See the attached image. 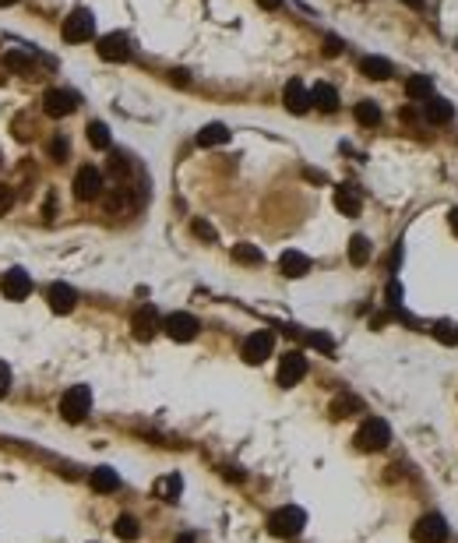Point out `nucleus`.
Returning a JSON list of instances; mask_svg holds the SVG:
<instances>
[{"label": "nucleus", "instance_id": "nucleus-1", "mask_svg": "<svg viewBox=\"0 0 458 543\" xmlns=\"http://www.w3.org/2000/svg\"><path fill=\"white\" fill-rule=\"evenodd\" d=\"M303 526H307V512H303V508H296V505L275 508L272 515H268V533H272V537H282V540L300 537V533H303Z\"/></svg>", "mask_w": 458, "mask_h": 543}, {"label": "nucleus", "instance_id": "nucleus-14", "mask_svg": "<svg viewBox=\"0 0 458 543\" xmlns=\"http://www.w3.org/2000/svg\"><path fill=\"white\" fill-rule=\"evenodd\" d=\"M46 300H50V311H53V314H71V311L78 307V293H75L67 282H53V286L46 289Z\"/></svg>", "mask_w": 458, "mask_h": 543}, {"label": "nucleus", "instance_id": "nucleus-35", "mask_svg": "<svg viewBox=\"0 0 458 543\" xmlns=\"http://www.w3.org/2000/svg\"><path fill=\"white\" fill-rule=\"evenodd\" d=\"M127 170H131L127 156H124V152H113V156H109V173H113V177H127Z\"/></svg>", "mask_w": 458, "mask_h": 543}, {"label": "nucleus", "instance_id": "nucleus-27", "mask_svg": "<svg viewBox=\"0 0 458 543\" xmlns=\"http://www.w3.org/2000/svg\"><path fill=\"white\" fill-rule=\"evenodd\" d=\"M356 120H360L364 127H377V124H381V106H377L374 99H360V102H356Z\"/></svg>", "mask_w": 458, "mask_h": 543}, {"label": "nucleus", "instance_id": "nucleus-15", "mask_svg": "<svg viewBox=\"0 0 458 543\" xmlns=\"http://www.w3.org/2000/svg\"><path fill=\"white\" fill-rule=\"evenodd\" d=\"M282 102H285V109L289 113H307L310 109V89L300 82V78H293V82H285V89H282Z\"/></svg>", "mask_w": 458, "mask_h": 543}, {"label": "nucleus", "instance_id": "nucleus-19", "mask_svg": "<svg viewBox=\"0 0 458 543\" xmlns=\"http://www.w3.org/2000/svg\"><path fill=\"white\" fill-rule=\"evenodd\" d=\"M89 483H92V490H99V494H113V490L120 487V476H116V469L99 466V469H92Z\"/></svg>", "mask_w": 458, "mask_h": 543}, {"label": "nucleus", "instance_id": "nucleus-43", "mask_svg": "<svg viewBox=\"0 0 458 543\" xmlns=\"http://www.w3.org/2000/svg\"><path fill=\"white\" fill-rule=\"evenodd\" d=\"M258 4H261L265 11H275V7H282V0H258Z\"/></svg>", "mask_w": 458, "mask_h": 543}, {"label": "nucleus", "instance_id": "nucleus-23", "mask_svg": "<svg viewBox=\"0 0 458 543\" xmlns=\"http://www.w3.org/2000/svg\"><path fill=\"white\" fill-rule=\"evenodd\" d=\"M360 409H364V402H360L356 395H339V399H332V406H328L332 420H346V416H353V413H360Z\"/></svg>", "mask_w": 458, "mask_h": 543}, {"label": "nucleus", "instance_id": "nucleus-30", "mask_svg": "<svg viewBox=\"0 0 458 543\" xmlns=\"http://www.w3.org/2000/svg\"><path fill=\"white\" fill-rule=\"evenodd\" d=\"M349 262L353 265H366L370 262V240L366 237H353L349 240Z\"/></svg>", "mask_w": 458, "mask_h": 543}, {"label": "nucleus", "instance_id": "nucleus-34", "mask_svg": "<svg viewBox=\"0 0 458 543\" xmlns=\"http://www.w3.org/2000/svg\"><path fill=\"white\" fill-rule=\"evenodd\" d=\"M307 346H314V350H321V353H332V350H335V339L325 335V332H307Z\"/></svg>", "mask_w": 458, "mask_h": 543}, {"label": "nucleus", "instance_id": "nucleus-25", "mask_svg": "<svg viewBox=\"0 0 458 543\" xmlns=\"http://www.w3.org/2000/svg\"><path fill=\"white\" fill-rule=\"evenodd\" d=\"M405 95H409L413 102H427V99L434 95V82H430L427 75H413V78L405 82Z\"/></svg>", "mask_w": 458, "mask_h": 543}, {"label": "nucleus", "instance_id": "nucleus-12", "mask_svg": "<svg viewBox=\"0 0 458 543\" xmlns=\"http://www.w3.org/2000/svg\"><path fill=\"white\" fill-rule=\"evenodd\" d=\"M102 194V173L95 166H82L75 173V198L78 201H95Z\"/></svg>", "mask_w": 458, "mask_h": 543}, {"label": "nucleus", "instance_id": "nucleus-32", "mask_svg": "<svg viewBox=\"0 0 458 543\" xmlns=\"http://www.w3.org/2000/svg\"><path fill=\"white\" fill-rule=\"evenodd\" d=\"M434 339L445 346H458V325L455 321H437L434 325Z\"/></svg>", "mask_w": 458, "mask_h": 543}, {"label": "nucleus", "instance_id": "nucleus-41", "mask_svg": "<svg viewBox=\"0 0 458 543\" xmlns=\"http://www.w3.org/2000/svg\"><path fill=\"white\" fill-rule=\"evenodd\" d=\"M402 120H405V124H416L420 117H416V109H413V106H405V109H402Z\"/></svg>", "mask_w": 458, "mask_h": 543}, {"label": "nucleus", "instance_id": "nucleus-24", "mask_svg": "<svg viewBox=\"0 0 458 543\" xmlns=\"http://www.w3.org/2000/svg\"><path fill=\"white\" fill-rule=\"evenodd\" d=\"M180 490H183L180 473H170V476H163V480L156 483V494H159L163 501H170V505H177V501H180Z\"/></svg>", "mask_w": 458, "mask_h": 543}, {"label": "nucleus", "instance_id": "nucleus-6", "mask_svg": "<svg viewBox=\"0 0 458 543\" xmlns=\"http://www.w3.org/2000/svg\"><path fill=\"white\" fill-rule=\"evenodd\" d=\"M159 328H163V318H159V311H156L152 303H145V307L134 311V318H131V332H134L138 343H152V339L159 335Z\"/></svg>", "mask_w": 458, "mask_h": 543}, {"label": "nucleus", "instance_id": "nucleus-39", "mask_svg": "<svg viewBox=\"0 0 458 543\" xmlns=\"http://www.w3.org/2000/svg\"><path fill=\"white\" fill-rule=\"evenodd\" d=\"M342 53V39L339 36H328L325 39V57H339Z\"/></svg>", "mask_w": 458, "mask_h": 543}, {"label": "nucleus", "instance_id": "nucleus-21", "mask_svg": "<svg viewBox=\"0 0 458 543\" xmlns=\"http://www.w3.org/2000/svg\"><path fill=\"white\" fill-rule=\"evenodd\" d=\"M229 141V127L226 124H208L197 131V145L201 149H215V145H226Z\"/></svg>", "mask_w": 458, "mask_h": 543}, {"label": "nucleus", "instance_id": "nucleus-33", "mask_svg": "<svg viewBox=\"0 0 458 543\" xmlns=\"http://www.w3.org/2000/svg\"><path fill=\"white\" fill-rule=\"evenodd\" d=\"M67 156H71V141H67L64 134H57V138L50 141V159H53V163H64Z\"/></svg>", "mask_w": 458, "mask_h": 543}, {"label": "nucleus", "instance_id": "nucleus-26", "mask_svg": "<svg viewBox=\"0 0 458 543\" xmlns=\"http://www.w3.org/2000/svg\"><path fill=\"white\" fill-rule=\"evenodd\" d=\"M4 68H7L11 75H28V71H32V53H25V50H7V53H4Z\"/></svg>", "mask_w": 458, "mask_h": 543}, {"label": "nucleus", "instance_id": "nucleus-38", "mask_svg": "<svg viewBox=\"0 0 458 543\" xmlns=\"http://www.w3.org/2000/svg\"><path fill=\"white\" fill-rule=\"evenodd\" d=\"M11 205H14V190H11L7 183H0V215L11 212Z\"/></svg>", "mask_w": 458, "mask_h": 543}, {"label": "nucleus", "instance_id": "nucleus-18", "mask_svg": "<svg viewBox=\"0 0 458 543\" xmlns=\"http://www.w3.org/2000/svg\"><path fill=\"white\" fill-rule=\"evenodd\" d=\"M423 117H427L430 124H445V120L455 117V106H452L448 99H441V95H430V99L423 102Z\"/></svg>", "mask_w": 458, "mask_h": 543}, {"label": "nucleus", "instance_id": "nucleus-44", "mask_svg": "<svg viewBox=\"0 0 458 543\" xmlns=\"http://www.w3.org/2000/svg\"><path fill=\"white\" fill-rule=\"evenodd\" d=\"M402 4H405V7H416V11H420V7H423L427 0H402Z\"/></svg>", "mask_w": 458, "mask_h": 543}, {"label": "nucleus", "instance_id": "nucleus-31", "mask_svg": "<svg viewBox=\"0 0 458 543\" xmlns=\"http://www.w3.org/2000/svg\"><path fill=\"white\" fill-rule=\"evenodd\" d=\"M233 258H236L240 265H261V262H265L261 251H258L254 244H236V247H233Z\"/></svg>", "mask_w": 458, "mask_h": 543}, {"label": "nucleus", "instance_id": "nucleus-11", "mask_svg": "<svg viewBox=\"0 0 458 543\" xmlns=\"http://www.w3.org/2000/svg\"><path fill=\"white\" fill-rule=\"evenodd\" d=\"M99 57L109 60V64H124V60L131 57V39H127L124 32L102 36V39H99Z\"/></svg>", "mask_w": 458, "mask_h": 543}, {"label": "nucleus", "instance_id": "nucleus-20", "mask_svg": "<svg viewBox=\"0 0 458 543\" xmlns=\"http://www.w3.org/2000/svg\"><path fill=\"white\" fill-rule=\"evenodd\" d=\"M335 208L342 212V215H360V208H364V201H360V194L353 190V187H335Z\"/></svg>", "mask_w": 458, "mask_h": 543}, {"label": "nucleus", "instance_id": "nucleus-28", "mask_svg": "<svg viewBox=\"0 0 458 543\" xmlns=\"http://www.w3.org/2000/svg\"><path fill=\"white\" fill-rule=\"evenodd\" d=\"M113 533H116L120 540H138V537H141V526H138L134 515H120L116 526H113Z\"/></svg>", "mask_w": 458, "mask_h": 543}, {"label": "nucleus", "instance_id": "nucleus-42", "mask_svg": "<svg viewBox=\"0 0 458 543\" xmlns=\"http://www.w3.org/2000/svg\"><path fill=\"white\" fill-rule=\"evenodd\" d=\"M448 222H452V233L458 237V208H452V212H448Z\"/></svg>", "mask_w": 458, "mask_h": 543}, {"label": "nucleus", "instance_id": "nucleus-8", "mask_svg": "<svg viewBox=\"0 0 458 543\" xmlns=\"http://www.w3.org/2000/svg\"><path fill=\"white\" fill-rule=\"evenodd\" d=\"M413 540L416 543H445L448 540V522H445V515L430 512V515L416 519V526H413Z\"/></svg>", "mask_w": 458, "mask_h": 543}, {"label": "nucleus", "instance_id": "nucleus-9", "mask_svg": "<svg viewBox=\"0 0 458 543\" xmlns=\"http://www.w3.org/2000/svg\"><path fill=\"white\" fill-rule=\"evenodd\" d=\"M78 109V95L67 89H46L43 92V113L46 117H53V120H60V117H67V113H75Z\"/></svg>", "mask_w": 458, "mask_h": 543}, {"label": "nucleus", "instance_id": "nucleus-17", "mask_svg": "<svg viewBox=\"0 0 458 543\" xmlns=\"http://www.w3.org/2000/svg\"><path fill=\"white\" fill-rule=\"evenodd\" d=\"M310 106H317L321 113H335V109H339V92L332 89L328 82H317V85L310 89Z\"/></svg>", "mask_w": 458, "mask_h": 543}, {"label": "nucleus", "instance_id": "nucleus-22", "mask_svg": "<svg viewBox=\"0 0 458 543\" xmlns=\"http://www.w3.org/2000/svg\"><path fill=\"white\" fill-rule=\"evenodd\" d=\"M360 75H366L370 82H384V78H391V60H384V57H364L360 60Z\"/></svg>", "mask_w": 458, "mask_h": 543}, {"label": "nucleus", "instance_id": "nucleus-16", "mask_svg": "<svg viewBox=\"0 0 458 543\" xmlns=\"http://www.w3.org/2000/svg\"><path fill=\"white\" fill-rule=\"evenodd\" d=\"M278 269L285 279H303L307 272H310V258L303 254V251H285L282 258H278Z\"/></svg>", "mask_w": 458, "mask_h": 543}, {"label": "nucleus", "instance_id": "nucleus-45", "mask_svg": "<svg viewBox=\"0 0 458 543\" xmlns=\"http://www.w3.org/2000/svg\"><path fill=\"white\" fill-rule=\"evenodd\" d=\"M173 543H194V537H190V533H180V537H177Z\"/></svg>", "mask_w": 458, "mask_h": 543}, {"label": "nucleus", "instance_id": "nucleus-7", "mask_svg": "<svg viewBox=\"0 0 458 543\" xmlns=\"http://www.w3.org/2000/svg\"><path fill=\"white\" fill-rule=\"evenodd\" d=\"M272 350H275V335L268 332V328H261V332H251L247 339H244V360L251 363V367H258V363H265L268 357H272Z\"/></svg>", "mask_w": 458, "mask_h": 543}, {"label": "nucleus", "instance_id": "nucleus-3", "mask_svg": "<svg viewBox=\"0 0 458 543\" xmlns=\"http://www.w3.org/2000/svg\"><path fill=\"white\" fill-rule=\"evenodd\" d=\"M89 409H92V388L89 385H71L64 392V399H60V416L67 424H82L89 416Z\"/></svg>", "mask_w": 458, "mask_h": 543}, {"label": "nucleus", "instance_id": "nucleus-40", "mask_svg": "<svg viewBox=\"0 0 458 543\" xmlns=\"http://www.w3.org/2000/svg\"><path fill=\"white\" fill-rule=\"evenodd\" d=\"M7 392H11V367L0 360V399H4Z\"/></svg>", "mask_w": 458, "mask_h": 543}, {"label": "nucleus", "instance_id": "nucleus-29", "mask_svg": "<svg viewBox=\"0 0 458 543\" xmlns=\"http://www.w3.org/2000/svg\"><path fill=\"white\" fill-rule=\"evenodd\" d=\"M85 131H89V145H92V149H109V127H106L102 120H92Z\"/></svg>", "mask_w": 458, "mask_h": 543}, {"label": "nucleus", "instance_id": "nucleus-46", "mask_svg": "<svg viewBox=\"0 0 458 543\" xmlns=\"http://www.w3.org/2000/svg\"><path fill=\"white\" fill-rule=\"evenodd\" d=\"M11 4H18V0H0V7H11Z\"/></svg>", "mask_w": 458, "mask_h": 543}, {"label": "nucleus", "instance_id": "nucleus-4", "mask_svg": "<svg viewBox=\"0 0 458 543\" xmlns=\"http://www.w3.org/2000/svg\"><path fill=\"white\" fill-rule=\"evenodd\" d=\"M60 36H64V43H89L95 36V14L85 11V7L71 11L64 18V25H60Z\"/></svg>", "mask_w": 458, "mask_h": 543}, {"label": "nucleus", "instance_id": "nucleus-37", "mask_svg": "<svg viewBox=\"0 0 458 543\" xmlns=\"http://www.w3.org/2000/svg\"><path fill=\"white\" fill-rule=\"evenodd\" d=\"M384 296H388V307H395V311L402 307V286L398 282H388V293Z\"/></svg>", "mask_w": 458, "mask_h": 543}, {"label": "nucleus", "instance_id": "nucleus-36", "mask_svg": "<svg viewBox=\"0 0 458 543\" xmlns=\"http://www.w3.org/2000/svg\"><path fill=\"white\" fill-rule=\"evenodd\" d=\"M190 230H194V237H201V240H208V244H212V240H219V233H215V230H212L205 219H194V222H190Z\"/></svg>", "mask_w": 458, "mask_h": 543}, {"label": "nucleus", "instance_id": "nucleus-10", "mask_svg": "<svg viewBox=\"0 0 458 543\" xmlns=\"http://www.w3.org/2000/svg\"><path fill=\"white\" fill-rule=\"evenodd\" d=\"M303 377H307V357H303L300 350L282 353V360H278V385H282V388H293V385H300Z\"/></svg>", "mask_w": 458, "mask_h": 543}, {"label": "nucleus", "instance_id": "nucleus-13", "mask_svg": "<svg viewBox=\"0 0 458 543\" xmlns=\"http://www.w3.org/2000/svg\"><path fill=\"white\" fill-rule=\"evenodd\" d=\"M0 289H4V296H7V300L21 303V300L32 293V279H28V272H25V269H11L4 279H0Z\"/></svg>", "mask_w": 458, "mask_h": 543}, {"label": "nucleus", "instance_id": "nucleus-2", "mask_svg": "<svg viewBox=\"0 0 458 543\" xmlns=\"http://www.w3.org/2000/svg\"><path fill=\"white\" fill-rule=\"evenodd\" d=\"M353 441H356L360 452H381V448H388V441H391V427H388L381 416H366Z\"/></svg>", "mask_w": 458, "mask_h": 543}, {"label": "nucleus", "instance_id": "nucleus-5", "mask_svg": "<svg viewBox=\"0 0 458 543\" xmlns=\"http://www.w3.org/2000/svg\"><path fill=\"white\" fill-rule=\"evenodd\" d=\"M163 332H166L173 343H190V339H197L201 321H197L194 314H187V311H173V314L163 318Z\"/></svg>", "mask_w": 458, "mask_h": 543}]
</instances>
